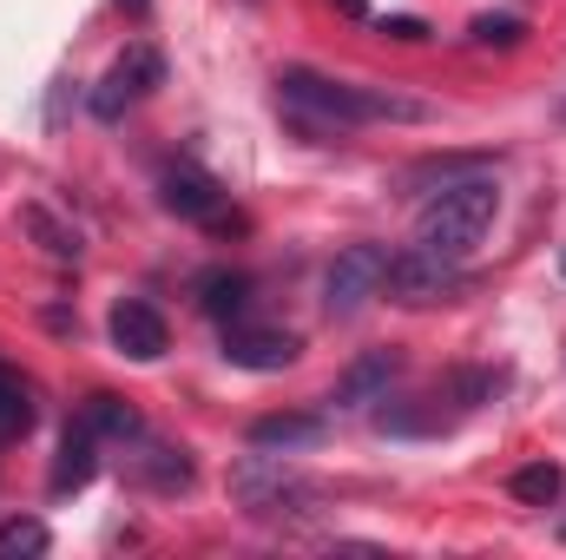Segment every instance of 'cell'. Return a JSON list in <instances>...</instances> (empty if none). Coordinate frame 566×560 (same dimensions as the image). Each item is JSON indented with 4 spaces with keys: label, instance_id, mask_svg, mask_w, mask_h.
Returning a JSON list of instances; mask_svg holds the SVG:
<instances>
[{
    "label": "cell",
    "instance_id": "cell-24",
    "mask_svg": "<svg viewBox=\"0 0 566 560\" xmlns=\"http://www.w3.org/2000/svg\"><path fill=\"white\" fill-rule=\"evenodd\" d=\"M376 33H389V40H428V27L416 20V13H382Z\"/></svg>",
    "mask_w": 566,
    "mask_h": 560
},
{
    "label": "cell",
    "instance_id": "cell-18",
    "mask_svg": "<svg viewBox=\"0 0 566 560\" xmlns=\"http://www.w3.org/2000/svg\"><path fill=\"white\" fill-rule=\"evenodd\" d=\"M33 428V403H27V383L0 363V442H13V435H27Z\"/></svg>",
    "mask_w": 566,
    "mask_h": 560
},
{
    "label": "cell",
    "instance_id": "cell-6",
    "mask_svg": "<svg viewBox=\"0 0 566 560\" xmlns=\"http://www.w3.org/2000/svg\"><path fill=\"white\" fill-rule=\"evenodd\" d=\"M461 271H454V258H434V251H396L389 258V303H402V310H428V303H448L454 290H461Z\"/></svg>",
    "mask_w": 566,
    "mask_h": 560
},
{
    "label": "cell",
    "instance_id": "cell-20",
    "mask_svg": "<svg viewBox=\"0 0 566 560\" xmlns=\"http://www.w3.org/2000/svg\"><path fill=\"white\" fill-rule=\"evenodd\" d=\"M382 403H389V396H382ZM376 428H389V435H434V428H441V403H428V409L389 403V409H376Z\"/></svg>",
    "mask_w": 566,
    "mask_h": 560
},
{
    "label": "cell",
    "instance_id": "cell-9",
    "mask_svg": "<svg viewBox=\"0 0 566 560\" xmlns=\"http://www.w3.org/2000/svg\"><path fill=\"white\" fill-rule=\"evenodd\" d=\"M296 336L290 330H251L244 317L238 323H224V363H238V370H258V376H271V370H290L296 363Z\"/></svg>",
    "mask_w": 566,
    "mask_h": 560
},
{
    "label": "cell",
    "instance_id": "cell-8",
    "mask_svg": "<svg viewBox=\"0 0 566 560\" xmlns=\"http://www.w3.org/2000/svg\"><path fill=\"white\" fill-rule=\"evenodd\" d=\"M106 330H113V350H119V356H133V363H158V356H165V343H171L165 317H158L145 297H119V303H113V317H106Z\"/></svg>",
    "mask_w": 566,
    "mask_h": 560
},
{
    "label": "cell",
    "instance_id": "cell-17",
    "mask_svg": "<svg viewBox=\"0 0 566 560\" xmlns=\"http://www.w3.org/2000/svg\"><path fill=\"white\" fill-rule=\"evenodd\" d=\"M139 481H151L158 495H178V488H191V462H185L178 448H145L139 455Z\"/></svg>",
    "mask_w": 566,
    "mask_h": 560
},
{
    "label": "cell",
    "instance_id": "cell-25",
    "mask_svg": "<svg viewBox=\"0 0 566 560\" xmlns=\"http://www.w3.org/2000/svg\"><path fill=\"white\" fill-rule=\"evenodd\" d=\"M119 7H126L133 20H145V13H151V0H119Z\"/></svg>",
    "mask_w": 566,
    "mask_h": 560
},
{
    "label": "cell",
    "instance_id": "cell-26",
    "mask_svg": "<svg viewBox=\"0 0 566 560\" xmlns=\"http://www.w3.org/2000/svg\"><path fill=\"white\" fill-rule=\"evenodd\" d=\"M560 278H566V251H560Z\"/></svg>",
    "mask_w": 566,
    "mask_h": 560
},
{
    "label": "cell",
    "instance_id": "cell-10",
    "mask_svg": "<svg viewBox=\"0 0 566 560\" xmlns=\"http://www.w3.org/2000/svg\"><path fill=\"white\" fill-rule=\"evenodd\" d=\"M396 376H402V356H396V350H369V356H356V363L336 376V403H343V409H376Z\"/></svg>",
    "mask_w": 566,
    "mask_h": 560
},
{
    "label": "cell",
    "instance_id": "cell-11",
    "mask_svg": "<svg viewBox=\"0 0 566 560\" xmlns=\"http://www.w3.org/2000/svg\"><path fill=\"white\" fill-rule=\"evenodd\" d=\"M99 455V435L86 428V422H73L66 435H60V462H53V495H73V488H86L93 481V462Z\"/></svg>",
    "mask_w": 566,
    "mask_h": 560
},
{
    "label": "cell",
    "instance_id": "cell-21",
    "mask_svg": "<svg viewBox=\"0 0 566 560\" xmlns=\"http://www.w3.org/2000/svg\"><path fill=\"white\" fill-rule=\"evenodd\" d=\"M468 40H474V46H501V53H507V46H521V40H527V20H514V13H481V20L468 27Z\"/></svg>",
    "mask_w": 566,
    "mask_h": 560
},
{
    "label": "cell",
    "instance_id": "cell-22",
    "mask_svg": "<svg viewBox=\"0 0 566 560\" xmlns=\"http://www.w3.org/2000/svg\"><path fill=\"white\" fill-rule=\"evenodd\" d=\"M27 225L40 231V245L53 251V258H80V231H66L53 211H40V205H27Z\"/></svg>",
    "mask_w": 566,
    "mask_h": 560
},
{
    "label": "cell",
    "instance_id": "cell-5",
    "mask_svg": "<svg viewBox=\"0 0 566 560\" xmlns=\"http://www.w3.org/2000/svg\"><path fill=\"white\" fill-rule=\"evenodd\" d=\"M389 245H349V251H336V265H329V278H323V303H329V317H356L369 297H382V283H389Z\"/></svg>",
    "mask_w": 566,
    "mask_h": 560
},
{
    "label": "cell",
    "instance_id": "cell-23",
    "mask_svg": "<svg viewBox=\"0 0 566 560\" xmlns=\"http://www.w3.org/2000/svg\"><path fill=\"white\" fill-rule=\"evenodd\" d=\"M494 390H501V376H488V370H461V376H454V396H461V403H488Z\"/></svg>",
    "mask_w": 566,
    "mask_h": 560
},
{
    "label": "cell",
    "instance_id": "cell-16",
    "mask_svg": "<svg viewBox=\"0 0 566 560\" xmlns=\"http://www.w3.org/2000/svg\"><path fill=\"white\" fill-rule=\"evenodd\" d=\"M494 158L488 152H461V158H422L416 172H409V185L416 191H441V185H454V178H468V172H488Z\"/></svg>",
    "mask_w": 566,
    "mask_h": 560
},
{
    "label": "cell",
    "instance_id": "cell-15",
    "mask_svg": "<svg viewBox=\"0 0 566 560\" xmlns=\"http://www.w3.org/2000/svg\"><path fill=\"white\" fill-rule=\"evenodd\" d=\"M80 422H86L93 435H113V442H133V435H139V416H133L119 396H106V390H99V396H86Z\"/></svg>",
    "mask_w": 566,
    "mask_h": 560
},
{
    "label": "cell",
    "instance_id": "cell-4",
    "mask_svg": "<svg viewBox=\"0 0 566 560\" xmlns=\"http://www.w3.org/2000/svg\"><path fill=\"white\" fill-rule=\"evenodd\" d=\"M158 198H165V211H178V218H191V225H211V231H238V225H244L238 211H224L218 178H211L205 165H191V158H171V165L158 172Z\"/></svg>",
    "mask_w": 566,
    "mask_h": 560
},
{
    "label": "cell",
    "instance_id": "cell-14",
    "mask_svg": "<svg viewBox=\"0 0 566 560\" xmlns=\"http://www.w3.org/2000/svg\"><path fill=\"white\" fill-rule=\"evenodd\" d=\"M514 501H527V508H554L560 501V488H566V475L554 468V462H527V468H514Z\"/></svg>",
    "mask_w": 566,
    "mask_h": 560
},
{
    "label": "cell",
    "instance_id": "cell-7",
    "mask_svg": "<svg viewBox=\"0 0 566 560\" xmlns=\"http://www.w3.org/2000/svg\"><path fill=\"white\" fill-rule=\"evenodd\" d=\"M158 80H165V60H158L151 46H133V53H126V60H113V66H106V80L93 86V120H106V126H113V120H126V106H139Z\"/></svg>",
    "mask_w": 566,
    "mask_h": 560
},
{
    "label": "cell",
    "instance_id": "cell-3",
    "mask_svg": "<svg viewBox=\"0 0 566 560\" xmlns=\"http://www.w3.org/2000/svg\"><path fill=\"white\" fill-rule=\"evenodd\" d=\"M231 495H238L251 515H303V501H316V481H310V475H296L283 455L258 448L251 462H238V468H231Z\"/></svg>",
    "mask_w": 566,
    "mask_h": 560
},
{
    "label": "cell",
    "instance_id": "cell-13",
    "mask_svg": "<svg viewBox=\"0 0 566 560\" xmlns=\"http://www.w3.org/2000/svg\"><path fill=\"white\" fill-rule=\"evenodd\" d=\"M198 310L218 317V323H238L251 310V278L244 271H205L198 278Z\"/></svg>",
    "mask_w": 566,
    "mask_h": 560
},
{
    "label": "cell",
    "instance_id": "cell-19",
    "mask_svg": "<svg viewBox=\"0 0 566 560\" xmlns=\"http://www.w3.org/2000/svg\"><path fill=\"white\" fill-rule=\"evenodd\" d=\"M33 554H46V521H33V515L0 521V560H33Z\"/></svg>",
    "mask_w": 566,
    "mask_h": 560
},
{
    "label": "cell",
    "instance_id": "cell-1",
    "mask_svg": "<svg viewBox=\"0 0 566 560\" xmlns=\"http://www.w3.org/2000/svg\"><path fill=\"white\" fill-rule=\"evenodd\" d=\"M277 106L283 120L316 145L343 139L349 126H376V120H396V126L434 120L428 100H409L396 86H349V80H329V73H310V66H283L277 73Z\"/></svg>",
    "mask_w": 566,
    "mask_h": 560
},
{
    "label": "cell",
    "instance_id": "cell-2",
    "mask_svg": "<svg viewBox=\"0 0 566 560\" xmlns=\"http://www.w3.org/2000/svg\"><path fill=\"white\" fill-rule=\"evenodd\" d=\"M494 205H501V191H494L488 172H468V178L428 191L422 218H416V245L434 251V258H468L481 245V231L494 225Z\"/></svg>",
    "mask_w": 566,
    "mask_h": 560
},
{
    "label": "cell",
    "instance_id": "cell-12",
    "mask_svg": "<svg viewBox=\"0 0 566 560\" xmlns=\"http://www.w3.org/2000/svg\"><path fill=\"white\" fill-rule=\"evenodd\" d=\"M323 442V416H258L251 422V448H271V455H296V448H316Z\"/></svg>",
    "mask_w": 566,
    "mask_h": 560
}]
</instances>
